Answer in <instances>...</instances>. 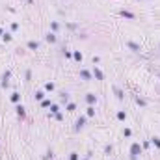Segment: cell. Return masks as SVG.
<instances>
[{
  "label": "cell",
  "mask_w": 160,
  "mask_h": 160,
  "mask_svg": "<svg viewBox=\"0 0 160 160\" xmlns=\"http://www.w3.org/2000/svg\"><path fill=\"white\" fill-rule=\"evenodd\" d=\"M130 153H132V160H136V156L140 154V145H138V143H132V147H130Z\"/></svg>",
  "instance_id": "6da1fadb"
},
{
  "label": "cell",
  "mask_w": 160,
  "mask_h": 160,
  "mask_svg": "<svg viewBox=\"0 0 160 160\" xmlns=\"http://www.w3.org/2000/svg\"><path fill=\"white\" fill-rule=\"evenodd\" d=\"M127 45H128V49H132L134 52H140V50H141V49H140V45H136V43H132V41H128Z\"/></svg>",
  "instance_id": "7a4b0ae2"
},
{
  "label": "cell",
  "mask_w": 160,
  "mask_h": 160,
  "mask_svg": "<svg viewBox=\"0 0 160 160\" xmlns=\"http://www.w3.org/2000/svg\"><path fill=\"white\" fill-rule=\"evenodd\" d=\"M86 99H88V102H90V104H91V102H95V101H97L93 93H88V97H86Z\"/></svg>",
  "instance_id": "3957f363"
},
{
  "label": "cell",
  "mask_w": 160,
  "mask_h": 160,
  "mask_svg": "<svg viewBox=\"0 0 160 160\" xmlns=\"http://www.w3.org/2000/svg\"><path fill=\"white\" fill-rule=\"evenodd\" d=\"M84 123H86V119H84V117H80V119L77 121V128H82V127H84Z\"/></svg>",
  "instance_id": "277c9868"
},
{
  "label": "cell",
  "mask_w": 160,
  "mask_h": 160,
  "mask_svg": "<svg viewBox=\"0 0 160 160\" xmlns=\"http://www.w3.org/2000/svg\"><path fill=\"white\" fill-rule=\"evenodd\" d=\"M47 41L54 43V41H56V35H54V34H47Z\"/></svg>",
  "instance_id": "5b68a950"
},
{
  "label": "cell",
  "mask_w": 160,
  "mask_h": 160,
  "mask_svg": "<svg viewBox=\"0 0 160 160\" xmlns=\"http://www.w3.org/2000/svg\"><path fill=\"white\" fill-rule=\"evenodd\" d=\"M75 60H77V62H82V54H80V52H75Z\"/></svg>",
  "instance_id": "8992f818"
},
{
  "label": "cell",
  "mask_w": 160,
  "mask_h": 160,
  "mask_svg": "<svg viewBox=\"0 0 160 160\" xmlns=\"http://www.w3.org/2000/svg\"><path fill=\"white\" fill-rule=\"evenodd\" d=\"M95 77H97L99 80H102V73H101V71H99V69H95Z\"/></svg>",
  "instance_id": "52a82bcc"
},
{
  "label": "cell",
  "mask_w": 160,
  "mask_h": 160,
  "mask_svg": "<svg viewBox=\"0 0 160 160\" xmlns=\"http://www.w3.org/2000/svg\"><path fill=\"white\" fill-rule=\"evenodd\" d=\"M121 15H125V17H128V19H134V15L128 13V11H121Z\"/></svg>",
  "instance_id": "ba28073f"
},
{
  "label": "cell",
  "mask_w": 160,
  "mask_h": 160,
  "mask_svg": "<svg viewBox=\"0 0 160 160\" xmlns=\"http://www.w3.org/2000/svg\"><path fill=\"white\" fill-rule=\"evenodd\" d=\"M28 47H30V49H37V43H35V41H30V43H28Z\"/></svg>",
  "instance_id": "9c48e42d"
},
{
  "label": "cell",
  "mask_w": 160,
  "mask_h": 160,
  "mask_svg": "<svg viewBox=\"0 0 160 160\" xmlns=\"http://www.w3.org/2000/svg\"><path fill=\"white\" fill-rule=\"evenodd\" d=\"M82 77L86 78V80H90V73H88V71H82Z\"/></svg>",
  "instance_id": "30bf717a"
},
{
  "label": "cell",
  "mask_w": 160,
  "mask_h": 160,
  "mask_svg": "<svg viewBox=\"0 0 160 160\" xmlns=\"http://www.w3.org/2000/svg\"><path fill=\"white\" fill-rule=\"evenodd\" d=\"M114 90H115V93H117L119 99H123V93H121V90H117V88H114Z\"/></svg>",
  "instance_id": "8fae6325"
},
{
  "label": "cell",
  "mask_w": 160,
  "mask_h": 160,
  "mask_svg": "<svg viewBox=\"0 0 160 160\" xmlns=\"http://www.w3.org/2000/svg\"><path fill=\"white\" fill-rule=\"evenodd\" d=\"M11 101H13V102H17V101H19V93H13V97H11Z\"/></svg>",
  "instance_id": "7c38bea8"
},
{
  "label": "cell",
  "mask_w": 160,
  "mask_h": 160,
  "mask_svg": "<svg viewBox=\"0 0 160 160\" xmlns=\"http://www.w3.org/2000/svg\"><path fill=\"white\" fill-rule=\"evenodd\" d=\"M17 112H19V115H24V108H22V106H19V108H17Z\"/></svg>",
  "instance_id": "4fadbf2b"
},
{
  "label": "cell",
  "mask_w": 160,
  "mask_h": 160,
  "mask_svg": "<svg viewBox=\"0 0 160 160\" xmlns=\"http://www.w3.org/2000/svg\"><path fill=\"white\" fill-rule=\"evenodd\" d=\"M153 143H154L156 147H160V140H158V138H153Z\"/></svg>",
  "instance_id": "5bb4252c"
},
{
  "label": "cell",
  "mask_w": 160,
  "mask_h": 160,
  "mask_svg": "<svg viewBox=\"0 0 160 160\" xmlns=\"http://www.w3.org/2000/svg\"><path fill=\"white\" fill-rule=\"evenodd\" d=\"M71 160H78V156H77V153H73V154H71Z\"/></svg>",
  "instance_id": "9a60e30c"
},
{
  "label": "cell",
  "mask_w": 160,
  "mask_h": 160,
  "mask_svg": "<svg viewBox=\"0 0 160 160\" xmlns=\"http://www.w3.org/2000/svg\"><path fill=\"white\" fill-rule=\"evenodd\" d=\"M0 32H2V30H0Z\"/></svg>",
  "instance_id": "2e32d148"
}]
</instances>
